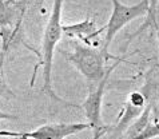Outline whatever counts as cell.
<instances>
[{"mask_svg":"<svg viewBox=\"0 0 159 139\" xmlns=\"http://www.w3.org/2000/svg\"><path fill=\"white\" fill-rule=\"evenodd\" d=\"M64 0H54L52 3V10L48 17V21L44 28L43 42H42V53L40 60L35 67L34 76L31 80V86H34L35 76H36L38 68L43 67V91L50 98L64 103V100L59 98L54 91L52 87V64H54V52L58 43L63 38V24H61V11H63Z\"/></svg>","mask_w":159,"mask_h":139,"instance_id":"1","label":"cell"},{"mask_svg":"<svg viewBox=\"0 0 159 139\" xmlns=\"http://www.w3.org/2000/svg\"><path fill=\"white\" fill-rule=\"evenodd\" d=\"M70 47V52H66L67 60L91 83H98L106 76L108 70L106 68V62L108 59H119L104 53L102 48L98 50L79 40H72Z\"/></svg>","mask_w":159,"mask_h":139,"instance_id":"2","label":"cell"},{"mask_svg":"<svg viewBox=\"0 0 159 139\" xmlns=\"http://www.w3.org/2000/svg\"><path fill=\"white\" fill-rule=\"evenodd\" d=\"M112 2V12L111 16L106 24V36L103 40V46L102 51L104 53H108V47L111 46L114 38L126 24L131 23L132 20L138 19V17H146L148 12V0H140L138 4H132V6H126L120 3L119 0H111Z\"/></svg>","mask_w":159,"mask_h":139,"instance_id":"3","label":"cell"},{"mask_svg":"<svg viewBox=\"0 0 159 139\" xmlns=\"http://www.w3.org/2000/svg\"><path fill=\"white\" fill-rule=\"evenodd\" d=\"M118 64H119V62L114 63L111 67H108L106 76L100 82L95 83V86H92L90 88V92H88L87 98L82 104V109L84 110V113H86V118H87L88 124H90V128L92 130V132H94L92 139H100L111 128V126H106L103 122V118H102V102H103L104 90H106V86H107V82L110 79V75H111L112 70L115 68Z\"/></svg>","mask_w":159,"mask_h":139,"instance_id":"4","label":"cell"},{"mask_svg":"<svg viewBox=\"0 0 159 139\" xmlns=\"http://www.w3.org/2000/svg\"><path fill=\"white\" fill-rule=\"evenodd\" d=\"M148 102H152V99H150L143 91H132L127 98V102L119 115L116 124L111 127L112 137L120 138L125 135V132L132 124V122L142 115Z\"/></svg>","mask_w":159,"mask_h":139,"instance_id":"5","label":"cell"},{"mask_svg":"<svg viewBox=\"0 0 159 139\" xmlns=\"http://www.w3.org/2000/svg\"><path fill=\"white\" fill-rule=\"evenodd\" d=\"M90 128V124L76 122V123H50L43 124L34 131L21 132L24 137L35 139H66L71 135H76L82 131Z\"/></svg>","mask_w":159,"mask_h":139,"instance_id":"6","label":"cell"},{"mask_svg":"<svg viewBox=\"0 0 159 139\" xmlns=\"http://www.w3.org/2000/svg\"><path fill=\"white\" fill-rule=\"evenodd\" d=\"M103 31H106V27L98 30L96 28V23L90 16H87L84 20L79 21V23L63 25V35L71 39L75 38V40H79V42L92 47H95L94 40L98 39V36Z\"/></svg>","mask_w":159,"mask_h":139,"instance_id":"7","label":"cell"},{"mask_svg":"<svg viewBox=\"0 0 159 139\" xmlns=\"http://www.w3.org/2000/svg\"><path fill=\"white\" fill-rule=\"evenodd\" d=\"M155 114L157 118L154 120H150L148 124L146 126L142 131L138 132L136 135L131 138H125V139H154L159 137V120H158V107H155Z\"/></svg>","mask_w":159,"mask_h":139,"instance_id":"8","label":"cell"},{"mask_svg":"<svg viewBox=\"0 0 159 139\" xmlns=\"http://www.w3.org/2000/svg\"><path fill=\"white\" fill-rule=\"evenodd\" d=\"M158 3H159V0H148V12H147V15H146V20H144V23L138 28V31L132 35V38L136 36V35L140 34V32H143L144 30L150 28V25H151V23H152V19H154V15H155V12H157Z\"/></svg>","mask_w":159,"mask_h":139,"instance_id":"9","label":"cell"},{"mask_svg":"<svg viewBox=\"0 0 159 139\" xmlns=\"http://www.w3.org/2000/svg\"><path fill=\"white\" fill-rule=\"evenodd\" d=\"M4 58L6 55H2L0 53V98H6V99H10V98H14L15 94L14 91L10 88V86L7 84L6 79H4V72H3V64H4Z\"/></svg>","mask_w":159,"mask_h":139,"instance_id":"10","label":"cell"},{"mask_svg":"<svg viewBox=\"0 0 159 139\" xmlns=\"http://www.w3.org/2000/svg\"><path fill=\"white\" fill-rule=\"evenodd\" d=\"M150 28L155 30L157 32H159V3H158V7H157V12L154 15V19H152V23L150 25Z\"/></svg>","mask_w":159,"mask_h":139,"instance_id":"11","label":"cell"},{"mask_svg":"<svg viewBox=\"0 0 159 139\" xmlns=\"http://www.w3.org/2000/svg\"><path fill=\"white\" fill-rule=\"evenodd\" d=\"M3 119H17V116L11 115V114H6V113H3V111H0V120H3Z\"/></svg>","mask_w":159,"mask_h":139,"instance_id":"12","label":"cell"},{"mask_svg":"<svg viewBox=\"0 0 159 139\" xmlns=\"http://www.w3.org/2000/svg\"><path fill=\"white\" fill-rule=\"evenodd\" d=\"M157 38H158V47H159V32H157Z\"/></svg>","mask_w":159,"mask_h":139,"instance_id":"13","label":"cell"},{"mask_svg":"<svg viewBox=\"0 0 159 139\" xmlns=\"http://www.w3.org/2000/svg\"><path fill=\"white\" fill-rule=\"evenodd\" d=\"M12 2H15V0H12ZM25 2H28V0H25Z\"/></svg>","mask_w":159,"mask_h":139,"instance_id":"14","label":"cell"}]
</instances>
